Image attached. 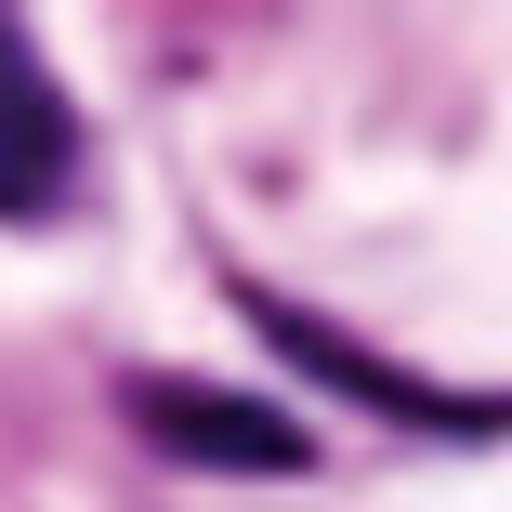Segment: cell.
<instances>
[{"label": "cell", "instance_id": "cell-1", "mask_svg": "<svg viewBox=\"0 0 512 512\" xmlns=\"http://www.w3.org/2000/svg\"><path fill=\"white\" fill-rule=\"evenodd\" d=\"M119 407H132V434L158 460H197V473H316V434H302L289 407H263V394H197L171 368H132Z\"/></svg>", "mask_w": 512, "mask_h": 512}, {"label": "cell", "instance_id": "cell-2", "mask_svg": "<svg viewBox=\"0 0 512 512\" xmlns=\"http://www.w3.org/2000/svg\"><path fill=\"white\" fill-rule=\"evenodd\" d=\"M79 106H66V79L40 66L27 27H0V224H53L66 211V184H79Z\"/></svg>", "mask_w": 512, "mask_h": 512}, {"label": "cell", "instance_id": "cell-3", "mask_svg": "<svg viewBox=\"0 0 512 512\" xmlns=\"http://www.w3.org/2000/svg\"><path fill=\"white\" fill-rule=\"evenodd\" d=\"M237 316L289 355V368H329L355 407H381V421H434V434H499L512 421V394H434L421 368H394V355H355L329 316H289V302H263V289H237Z\"/></svg>", "mask_w": 512, "mask_h": 512}]
</instances>
